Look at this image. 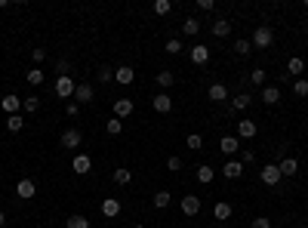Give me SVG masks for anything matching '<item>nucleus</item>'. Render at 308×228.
I'll list each match as a JSON object with an SVG mask.
<instances>
[{
	"label": "nucleus",
	"mask_w": 308,
	"mask_h": 228,
	"mask_svg": "<svg viewBox=\"0 0 308 228\" xmlns=\"http://www.w3.org/2000/svg\"><path fill=\"white\" fill-rule=\"evenodd\" d=\"M250 43H253L256 50H268L271 43H275V31H271V25H259L253 31V40H250Z\"/></svg>",
	"instance_id": "nucleus-1"
},
{
	"label": "nucleus",
	"mask_w": 308,
	"mask_h": 228,
	"mask_svg": "<svg viewBox=\"0 0 308 228\" xmlns=\"http://www.w3.org/2000/svg\"><path fill=\"white\" fill-rule=\"evenodd\" d=\"M74 89H77V84L71 81V74H68V77H59V81H56V96H59V99L74 96Z\"/></svg>",
	"instance_id": "nucleus-2"
},
{
	"label": "nucleus",
	"mask_w": 308,
	"mask_h": 228,
	"mask_svg": "<svg viewBox=\"0 0 308 228\" xmlns=\"http://www.w3.org/2000/svg\"><path fill=\"white\" fill-rule=\"evenodd\" d=\"M259 179L265 182V185H278L283 176L278 173V164H265V167H262V173H259Z\"/></svg>",
	"instance_id": "nucleus-3"
},
{
	"label": "nucleus",
	"mask_w": 308,
	"mask_h": 228,
	"mask_svg": "<svg viewBox=\"0 0 308 228\" xmlns=\"http://www.w3.org/2000/svg\"><path fill=\"white\" fill-rule=\"evenodd\" d=\"M16 195H19L22 200H31L34 195H37V185H34L31 179H19V185H16Z\"/></svg>",
	"instance_id": "nucleus-4"
},
{
	"label": "nucleus",
	"mask_w": 308,
	"mask_h": 228,
	"mask_svg": "<svg viewBox=\"0 0 308 228\" xmlns=\"http://www.w3.org/2000/svg\"><path fill=\"white\" fill-rule=\"evenodd\" d=\"M81 139H84V133L81 130H65L62 133V148H81Z\"/></svg>",
	"instance_id": "nucleus-5"
},
{
	"label": "nucleus",
	"mask_w": 308,
	"mask_h": 228,
	"mask_svg": "<svg viewBox=\"0 0 308 228\" xmlns=\"http://www.w3.org/2000/svg\"><path fill=\"white\" fill-rule=\"evenodd\" d=\"M151 105H154L157 114H169V111H173V99H169L167 93H157V96L151 99Z\"/></svg>",
	"instance_id": "nucleus-6"
},
{
	"label": "nucleus",
	"mask_w": 308,
	"mask_h": 228,
	"mask_svg": "<svg viewBox=\"0 0 308 228\" xmlns=\"http://www.w3.org/2000/svg\"><path fill=\"white\" fill-rule=\"evenodd\" d=\"M191 62L195 65H207L210 62V47H203V43H197V47H191Z\"/></svg>",
	"instance_id": "nucleus-7"
},
{
	"label": "nucleus",
	"mask_w": 308,
	"mask_h": 228,
	"mask_svg": "<svg viewBox=\"0 0 308 228\" xmlns=\"http://www.w3.org/2000/svg\"><path fill=\"white\" fill-rule=\"evenodd\" d=\"M222 176H225V179H241V176H244V164H241V161H225Z\"/></svg>",
	"instance_id": "nucleus-8"
},
{
	"label": "nucleus",
	"mask_w": 308,
	"mask_h": 228,
	"mask_svg": "<svg viewBox=\"0 0 308 228\" xmlns=\"http://www.w3.org/2000/svg\"><path fill=\"white\" fill-rule=\"evenodd\" d=\"M114 81L117 84H123V86H130L133 81H136V71L130 65H123V68H114Z\"/></svg>",
	"instance_id": "nucleus-9"
},
{
	"label": "nucleus",
	"mask_w": 308,
	"mask_h": 228,
	"mask_svg": "<svg viewBox=\"0 0 308 228\" xmlns=\"http://www.w3.org/2000/svg\"><path fill=\"white\" fill-rule=\"evenodd\" d=\"M133 108V99H114V117H130Z\"/></svg>",
	"instance_id": "nucleus-10"
},
{
	"label": "nucleus",
	"mask_w": 308,
	"mask_h": 228,
	"mask_svg": "<svg viewBox=\"0 0 308 228\" xmlns=\"http://www.w3.org/2000/svg\"><path fill=\"white\" fill-rule=\"evenodd\" d=\"M219 151H225V157H231L234 151H241V142H237V136H222Z\"/></svg>",
	"instance_id": "nucleus-11"
},
{
	"label": "nucleus",
	"mask_w": 308,
	"mask_h": 228,
	"mask_svg": "<svg viewBox=\"0 0 308 228\" xmlns=\"http://www.w3.org/2000/svg\"><path fill=\"white\" fill-rule=\"evenodd\" d=\"M278 173L280 176H296L299 173V161H296V157H283V161L278 164Z\"/></svg>",
	"instance_id": "nucleus-12"
},
{
	"label": "nucleus",
	"mask_w": 308,
	"mask_h": 228,
	"mask_svg": "<svg viewBox=\"0 0 308 228\" xmlns=\"http://www.w3.org/2000/svg\"><path fill=\"white\" fill-rule=\"evenodd\" d=\"M102 216H108V219L120 216V200L117 198H105V200H102Z\"/></svg>",
	"instance_id": "nucleus-13"
},
{
	"label": "nucleus",
	"mask_w": 308,
	"mask_h": 228,
	"mask_svg": "<svg viewBox=\"0 0 308 228\" xmlns=\"http://www.w3.org/2000/svg\"><path fill=\"white\" fill-rule=\"evenodd\" d=\"M0 108L13 117V114H19V108H22V99L19 96H3V99H0Z\"/></svg>",
	"instance_id": "nucleus-14"
},
{
	"label": "nucleus",
	"mask_w": 308,
	"mask_h": 228,
	"mask_svg": "<svg viewBox=\"0 0 308 228\" xmlns=\"http://www.w3.org/2000/svg\"><path fill=\"white\" fill-rule=\"evenodd\" d=\"M256 133H259V127L253 120H241V123H237V139H253Z\"/></svg>",
	"instance_id": "nucleus-15"
},
{
	"label": "nucleus",
	"mask_w": 308,
	"mask_h": 228,
	"mask_svg": "<svg viewBox=\"0 0 308 228\" xmlns=\"http://www.w3.org/2000/svg\"><path fill=\"white\" fill-rule=\"evenodd\" d=\"M71 167H74V173H81V176H86L89 170H93V161H89L86 154H77L74 161H71Z\"/></svg>",
	"instance_id": "nucleus-16"
},
{
	"label": "nucleus",
	"mask_w": 308,
	"mask_h": 228,
	"mask_svg": "<svg viewBox=\"0 0 308 228\" xmlns=\"http://www.w3.org/2000/svg\"><path fill=\"white\" fill-rule=\"evenodd\" d=\"M197 210H200V198H195V195L182 198V213H185V216H195Z\"/></svg>",
	"instance_id": "nucleus-17"
},
{
	"label": "nucleus",
	"mask_w": 308,
	"mask_h": 228,
	"mask_svg": "<svg viewBox=\"0 0 308 228\" xmlns=\"http://www.w3.org/2000/svg\"><path fill=\"white\" fill-rule=\"evenodd\" d=\"M213 216H216V222H225L228 216H231V203H228V200H219V203L213 207Z\"/></svg>",
	"instance_id": "nucleus-18"
},
{
	"label": "nucleus",
	"mask_w": 308,
	"mask_h": 228,
	"mask_svg": "<svg viewBox=\"0 0 308 228\" xmlns=\"http://www.w3.org/2000/svg\"><path fill=\"white\" fill-rule=\"evenodd\" d=\"M74 96H77V102H81V105H86V102H93V86H89V84H77Z\"/></svg>",
	"instance_id": "nucleus-19"
},
{
	"label": "nucleus",
	"mask_w": 308,
	"mask_h": 228,
	"mask_svg": "<svg viewBox=\"0 0 308 228\" xmlns=\"http://www.w3.org/2000/svg\"><path fill=\"white\" fill-rule=\"evenodd\" d=\"M207 99H210V102H225V99H228V89H225L222 84H213V86L207 89Z\"/></svg>",
	"instance_id": "nucleus-20"
},
{
	"label": "nucleus",
	"mask_w": 308,
	"mask_h": 228,
	"mask_svg": "<svg viewBox=\"0 0 308 228\" xmlns=\"http://www.w3.org/2000/svg\"><path fill=\"white\" fill-rule=\"evenodd\" d=\"M262 102H265V105H278L280 102V89L278 86H265L262 89Z\"/></svg>",
	"instance_id": "nucleus-21"
},
{
	"label": "nucleus",
	"mask_w": 308,
	"mask_h": 228,
	"mask_svg": "<svg viewBox=\"0 0 308 228\" xmlns=\"http://www.w3.org/2000/svg\"><path fill=\"white\" fill-rule=\"evenodd\" d=\"M302 71H305V62L299 59V56H293V59L287 62V77H290V74H296V77H302Z\"/></svg>",
	"instance_id": "nucleus-22"
},
{
	"label": "nucleus",
	"mask_w": 308,
	"mask_h": 228,
	"mask_svg": "<svg viewBox=\"0 0 308 228\" xmlns=\"http://www.w3.org/2000/svg\"><path fill=\"white\" fill-rule=\"evenodd\" d=\"M228 31H231V22L228 19H216L213 22V34L216 37H228Z\"/></svg>",
	"instance_id": "nucleus-23"
},
{
	"label": "nucleus",
	"mask_w": 308,
	"mask_h": 228,
	"mask_svg": "<svg viewBox=\"0 0 308 228\" xmlns=\"http://www.w3.org/2000/svg\"><path fill=\"white\" fill-rule=\"evenodd\" d=\"M195 176H197V182H203V185H207V182H213V176H216V170H213V167H207V164H200Z\"/></svg>",
	"instance_id": "nucleus-24"
},
{
	"label": "nucleus",
	"mask_w": 308,
	"mask_h": 228,
	"mask_svg": "<svg viewBox=\"0 0 308 228\" xmlns=\"http://www.w3.org/2000/svg\"><path fill=\"white\" fill-rule=\"evenodd\" d=\"M25 81H28L31 86H40L43 81H47V74H43V71H40V68H31V71L25 74Z\"/></svg>",
	"instance_id": "nucleus-25"
},
{
	"label": "nucleus",
	"mask_w": 308,
	"mask_h": 228,
	"mask_svg": "<svg viewBox=\"0 0 308 228\" xmlns=\"http://www.w3.org/2000/svg\"><path fill=\"white\" fill-rule=\"evenodd\" d=\"M130 179H133V173L127 167H117L114 170V182H117V185H130Z\"/></svg>",
	"instance_id": "nucleus-26"
},
{
	"label": "nucleus",
	"mask_w": 308,
	"mask_h": 228,
	"mask_svg": "<svg viewBox=\"0 0 308 228\" xmlns=\"http://www.w3.org/2000/svg\"><path fill=\"white\" fill-rule=\"evenodd\" d=\"M182 31H185L188 37H195V34L200 31V22H197L195 16H191V19H185V22H182Z\"/></svg>",
	"instance_id": "nucleus-27"
},
{
	"label": "nucleus",
	"mask_w": 308,
	"mask_h": 228,
	"mask_svg": "<svg viewBox=\"0 0 308 228\" xmlns=\"http://www.w3.org/2000/svg\"><path fill=\"white\" fill-rule=\"evenodd\" d=\"M37 108H40V99H37V96H28V99H22V111H25V114H34Z\"/></svg>",
	"instance_id": "nucleus-28"
},
{
	"label": "nucleus",
	"mask_w": 308,
	"mask_h": 228,
	"mask_svg": "<svg viewBox=\"0 0 308 228\" xmlns=\"http://www.w3.org/2000/svg\"><path fill=\"white\" fill-rule=\"evenodd\" d=\"M169 200H173V195H169V191H157V195H154V207L164 210V207H169Z\"/></svg>",
	"instance_id": "nucleus-29"
},
{
	"label": "nucleus",
	"mask_w": 308,
	"mask_h": 228,
	"mask_svg": "<svg viewBox=\"0 0 308 228\" xmlns=\"http://www.w3.org/2000/svg\"><path fill=\"white\" fill-rule=\"evenodd\" d=\"M22 127H25V120H22V114H13V117H6V130H9V133H19Z\"/></svg>",
	"instance_id": "nucleus-30"
},
{
	"label": "nucleus",
	"mask_w": 308,
	"mask_h": 228,
	"mask_svg": "<svg viewBox=\"0 0 308 228\" xmlns=\"http://www.w3.org/2000/svg\"><path fill=\"white\" fill-rule=\"evenodd\" d=\"M157 84H161L164 89H169V86L176 84V74L173 71H161V74H157Z\"/></svg>",
	"instance_id": "nucleus-31"
},
{
	"label": "nucleus",
	"mask_w": 308,
	"mask_h": 228,
	"mask_svg": "<svg viewBox=\"0 0 308 228\" xmlns=\"http://www.w3.org/2000/svg\"><path fill=\"white\" fill-rule=\"evenodd\" d=\"M293 93L302 96V99L308 96V81H305V77H296V81H293Z\"/></svg>",
	"instance_id": "nucleus-32"
},
{
	"label": "nucleus",
	"mask_w": 308,
	"mask_h": 228,
	"mask_svg": "<svg viewBox=\"0 0 308 228\" xmlns=\"http://www.w3.org/2000/svg\"><path fill=\"white\" fill-rule=\"evenodd\" d=\"M250 102H253V96H250V93H241V96L234 99L231 108H234V111H244V108H250Z\"/></svg>",
	"instance_id": "nucleus-33"
},
{
	"label": "nucleus",
	"mask_w": 308,
	"mask_h": 228,
	"mask_svg": "<svg viewBox=\"0 0 308 228\" xmlns=\"http://www.w3.org/2000/svg\"><path fill=\"white\" fill-rule=\"evenodd\" d=\"M65 228H89V219L86 216H71V219L65 222Z\"/></svg>",
	"instance_id": "nucleus-34"
},
{
	"label": "nucleus",
	"mask_w": 308,
	"mask_h": 228,
	"mask_svg": "<svg viewBox=\"0 0 308 228\" xmlns=\"http://www.w3.org/2000/svg\"><path fill=\"white\" fill-rule=\"evenodd\" d=\"M96 77H99V81H102V84H111V81H114V68H108V65H102Z\"/></svg>",
	"instance_id": "nucleus-35"
},
{
	"label": "nucleus",
	"mask_w": 308,
	"mask_h": 228,
	"mask_svg": "<svg viewBox=\"0 0 308 228\" xmlns=\"http://www.w3.org/2000/svg\"><path fill=\"white\" fill-rule=\"evenodd\" d=\"M234 53L237 56H250V53H253V43H250V40H237L234 43Z\"/></svg>",
	"instance_id": "nucleus-36"
},
{
	"label": "nucleus",
	"mask_w": 308,
	"mask_h": 228,
	"mask_svg": "<svg viewBox=\"0 0 308 228\" xmlns=\"http://www.w3.org/2000/svg\"><path fill=\"white\" fill-rule=\"evenodd\" d=\"M105 130H108L111 136H120V130H123V123H120V117H111V120L105 123Z\"/></svg>",
	"instance_id": "nucleus-37"
},
{
	"label": "nucleus",
	"mask_w": 308,
	"mask_h": 228,
	"mask_svg": "<svg viewBox=\"0 0 308 228\" xmlns=\"http://www.w3.org/2000/svg\"><path fill=\"white\" fill-rule=\"evenodd\" d=\"M169 9H173V3H169V0H154V13H157V16H167Z\"/></svg>",
	"instance_id": "nucleus-38"
},
{
	"label": "nucleus",
	"mask_w": 308,
	"mask_h": 228,
	"mask_svg": "<svg viewBox=\"0 0 308 228\" xmlns=\"http://www.w3.org/2000/svg\"><path fill=\"white\" fill-rule=\"evenodd\" d=\"M250 81H253V86H262L265 84V71H262V68H253V71H250Z\"/></svg>",
	"instance_id": "nucleus-39"
},
{
	"label": "nucleus",
	"mask_w": 308,
	"mask_h": 228,
	"mask_svg": "<svg viewBox=\"0 0 308 228\" xmlns=\"http://www.w3.org/2000/svg\"><path fill=\"white\" fill-rule=\"evenodd\" d=\"M182 50H185V47H182V40H176V37L167 40V53H169V56H179Z\"/></svg>",
	"instance_id": "nucleus-40"
},
{
	"label": "nucleus",
	"mask_w": 308,
	"mask_h": 228,
	"mask_svg": "<svg viewBox=\"0 0 308 228\" xmlns=\"http://www.w3.org/2000/svg\"><path fill=\"white\" fill-rule=\"evenodd\" d=\"M256 161V151H253V148H244V151H241V164H253Z\"/></svg>",
	"instance_id": "nucleus-41"
},
{
	"label": "nucleus",
	"mask_w": 308,
	"mask_h": 228,
	"mask_svg": "<svg viewBox=\"0 0 308 228\" xmlns=\"http://www.w3.org/2000/svg\"><path fill=\"white\" fill-rule=\"evenodd\" d=\"M56 71H59V77H68V71H71V65H68V62L62 59V62H56Z\"/></svg>",
	"instance_id": "nucleus-42"
},
{
	"label": "nucleus",
	"mask_w": 308,
	"mask_h": 228,
	"mask_svg": "<svg viewBox=\"0 0 308 228\" xmlns=\"http://www.w3.org/2000/svg\"><path fill=\"white\" fill-rule=\"evenodd\" d=\"M253 228H271V219H265V216H256V219H253Z\"/></svg>",
	"instance_id": "nucleus-43"
},
{
	"label": "nucleus",
	"mask_w": 308,
	"mask_h": 228,
	"mask_svg": "<svg viewBox=\"0 0 308 228\" xmlns=\"http://www.w3.org/2000/svg\"><path fill=\"white\" fill-rule=\"evenodd\" d=\"M197 9H203V13H213L216 3H213V0H197Z\"/></svg>",
	"instance_id": "nucleus-44"
},
{
	"label": "nucleus",
	"mask_w": 308,
	"mask_h": 228,
	"mask_svg": "<svg viewBox=\"0 0 308 228\" xmlns=\"http://www.w3.org/2000/svg\"><path fill=\"white\" fill-rule=\"evenodd\" d=\"M200 145H203V139H200L197 133H191V136H188V148H200Z\"/></svg>",
	"instance_id": "nucleus-45"
},
{
	"label": "nucleus",
	"mask_w": 308,
	"mask_h": 228,
	"mask_svg": "<svg viewBox=\"0 0 308 228\" xmlns=\"http://www.w3.org/2000/svg\"><path fill=\"white\" fill-rule=\"evenodd\" d=\"M31 59H34V62H43V59H47V50H40V47L31 50Z\"/></svg>",
	"instance_id": "nucleus-46"
},
{
	"label": "nucleus",
	"mask_w": 308,
	"mask_h": 228,
	"mask_svg": "<svg viewBox=\"0 0 308 228\" xmlns=\"http://www.w3.org/2000/svg\"><path fill=\"white\" fill-rule=\"evenodd\" d=\"M167 167H169V170H182V157H169Z\"/></svg>",
	"instance_id": "nucleus-47"
},
{
	"label": "nucleus",
	"mask_w": 308,
	"mask_h": 228,
	"mask_svg": "<svg viewBox=\"0 0 308 228\" xmlns=\"http://www.w3.org/2000/svg\"><path fill=\"white\" fill-rule=\"evenodd\" d=\"M77 111H81V105H77V102H71V105H68V117H74Z\"/></svg>",
	"instance_id": "nucleus-48"
},
{
	"label": "nucleus",
	"mask_w": 308,
	"mask_h": 228,
	"mask_svg": "<svg viewBox=\"0 0 308 228\" xmlns=\"http://www.w3.org/2000/svg\"><path fill=\"white\" fill-rule=\"evenodd\" d=\"M3 225H6V216H3V213H0V228H3Z\"/></svg>",
	"instance_id": "nucleus-49"
},
{
	"label": "nucleus",
	"mask_w": 308,
	"mask_h": 228,
	"mask_svg": "<svg viewBox=\"0 0 308 228\" xmlns=\"http://www.w3.org/2000/svg\"><path fill=\"white\" fill-rule=\"evenodd\" d=\"M133 228H145V225H133Z\"/></svg>",
	"instance_id": "nucleus-50"
},
{
	"label": "nucleus",
	"mask_w": 308,
	"mask_h": 228,
	"mask_svg": "<svg viewBox=\"0 0 308 228\" xmlns=\"http://www.w3.org/2000/svg\"><path fill=\"white\" fill-rule=\"evenodd\" d=\"M216 228H225V225H216Z\"/></svg>",
	"instance_id": "nucleus-51"
},
{
	"label": "nucleus",
	"mask_w": 308,
	"mask_h": 228,
	"mask_svg": "<svg viewBox=\"0 0 308 228\" xmlns=\"http://www.w3.org/2000/svg\"><path fill=\"white\" fill-rule=\"evenodd\" d=\"M305 6H308V0H305Z\"/></svg>",
	"instance_id": "nucleus-52"
}]
</instances>
